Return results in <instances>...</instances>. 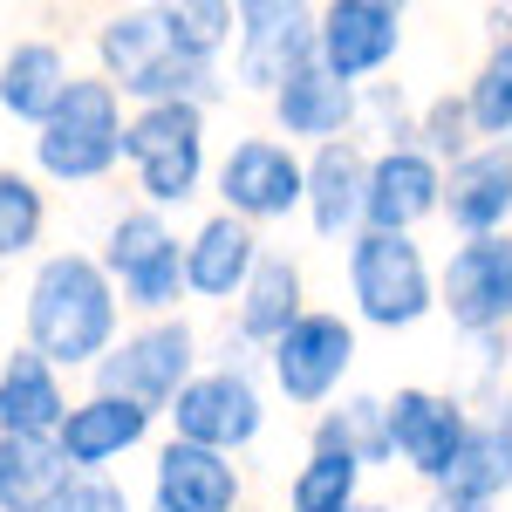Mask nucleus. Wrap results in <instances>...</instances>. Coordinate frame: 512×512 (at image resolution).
Here are the masks:
<instances>
[{"mask_svg":"<svg viewBox=\"0 0 512 512\" xmlns=\"http://www.w3.org/2000/svg\"><path fill=\"white\" fill-rule=\"evenodd\" d=\"M437 308L465 335H499L512 321V233L465 239L437 280Z\"/></svg>","mask_w":512,"mask_h":512,"instance_id":"nucleus-9","label":"nucleus"},{"mask_svg":"<svg viewBox=\"0 0 512 512\" xmlns=\"http://www.w3.org/2000/svg\"><path fill=\"white\" fill-rule=\"evenodd\" d=\"M151 512H158V506H151Z\"/></svg>","mask_w":512,"mask_h":512,"instance_id":"nucleus-38","label":"nucleus"},{"mask_svg":"<svg viewBox=\"0 0 512 512\" xmlns=\"http://www.w3.org/2000/svg\"><path fill=\"white\" fill-rule=\"evenodd\" d=\"M362 178H369V158L362 144H321L315 158L301 164V212L321 239H342L362 233Z\"/></svg>","mask_w":512,"mask_h":512,"instance_id":"nucleus-18","label":"nucleus"},{"mask_svg":"<svg viewBox=\"0 0 512 512\" xmlns=\"http://www.w3.org/2000/svg\"><path fill=\"white\" fill-rule=\"evenodd\" d=\"M492 424H499V437H506V451H512V410H499Z\"/></svg>","mask_w":512,"mask_h":512,"instance_id":"nucleus-36","label":"nucleus"},{"mask_svg":"<svg viewBox=\"0 0 512 512\" xmlns=\"http://www.w3.org/2000/svg\"><path fill=\"white\" fill-rule=\"evenodd\" d=\"M301 315H308V308H301V267L280 260V253H260L253 274H246V287H239V335L274 349Z\"/></svg>","mask_w":512,"mask_h":512,"instance_id":"nucleus-24","label":"nucleus"},{"mask_svg":"<svg viewBox=\"0 0 512 512\" xmlns=\"http://www.w3.org/2000/svg\"><path fill=\"white\" fill-rule=\"evenodd\" d=\"M253 260H260L253 226H239V219L219 212V219H205V226L185 239V294H198V301H239Z\"/></svg>","mask_w":512,"mask_h":512,"instance_id":"nucleus-21","label":"nucleus"},{"mask_svg":"<svg viewBox=\"0 0 512 512\" xmlns=\"http://www.w3.org/2000/svg\"><path fill=\"white\" fill-rule=\"evenodd\" d=\"M355 485H362V465L335 458V451H308V465H301L294 485H287V506L294 512H349Z\"/></svg>","mask_w":512,"mask_h":512,"instance_id":"nucleus-29","label":"nucleus"},{"mask_svg":"<svg viewBox=\"0 0 512 512\" xmlns=\"http://www.w3.org/2000/svg\"><path fill=\"white\" fill-rule=\"evenodd\" d=\"M110 287H123V301L130 308H144V315H164L178 294H185V246L178 233L164 226V212H123L117 226H110V246H103V260H96Z\"/></svg>","mask_w":512,"mask_h":512,"instance_id":"nucleus-7","label":"nucleus"},{"mask_svg":"<svg viewBox=\"0 0 512 512\" xmlns=\"http://www.w3.org/2000/svg\"><path fill=\"white\" fill-rule=\"evenodd\" d=\"M417 137H424L417 151H424L431 164H444V158L458 164L465 151H472V117H465V96H437L431 110H424V123H417Z\"/></svg>","mask_w":512,"mask_h":512,"instance_id":"nucleus-32","label":"nucleus"},{"mask_svg":"<svg viewBox=\"0 0 512 512\" xmlns=\"http://www.w3.org/2000/svg\"><path fill=\"white\" fill-rule=\"evenodd\" d=\"M233 41H239V82L253 89H280V76H294L301 62H315V21L301 7L280 0H246L233 7Z\"/></svg>","mask_w":512,"mask_h":512,"instance_id":"nucleus-15","label":"nucleus"},{"mask_svg":"<svg viewBox=\"0 0 512 512\" xmlns=\"http://www.w3.org/2000/svg\"><path fill=\"white\" fill-rule=\"evenodd\" d=\"M123 158L137 171V192L151 198V212L185 205L205 178V110L192 103H144L123 123Z\"/></svg>","mask_w":512,"mask_h":512,"instance_id":"nucleus-5","label":"nucleus"},{"mask_svg":"<svg viewBox=\"0 0 512 512\" xmlns=\"http://www.w3.org/2000/svg\"><path fill=\"white\" fill-rule=\"evenodd\" d=\"M123 158V96L103 76H69L62 103L35 130V164L62 185H89Z\"/></svg>","mask_w":512,"mask_h":512,"instance_id":"nucleus-3","label":"nucleus"},{"mask_svg":"<svg viewBox=\"0 0 512 512\" xmlns=\"http://www.w3.org/2000/svg\"><path fill=\"white\" fill-rule=\"evenodd\" d=\"M151 478H158V512H239V472L219 451H198V444L171 437Z\"/></svg>","mask_w":512,"mask_h":512,"instance_id":"nucleus-20","label":"nucleus"},{"mask_svg":"<svg viewBox=\"0 0 512 512\" xmlns=\"http://www.w3.org/2000/svg\"><path fill=\"white\" fill-rule=\"evenodd\" d=\"M151 437V410L144 403H123V396H82L69 403V417L55 424V451L69 472H103L117 465L123 451H137Z\"/></svg>","mask_w":512,"mask_h":512,"instance_id":"nucleus-17","label":"nucleus"},{"mask_svg":"<svg viewBox=\"0 0 512 512\" xmlns=\"http://www.w3.org/2000/svg\"><path fill=\"white\" fill-rule=\"evenodd\" d=\"M499 499H478V492H465V485H437L431 492V512H492Z\"/></svg>","mask_w":512,"mask_h":512,"instance_id":"nucleus-34","label":"nucleus"},{"mask_svg":"<svg viewBox=\"0 0 512 512\" xmlns=\"http://www.w3.org/2000/svg\"><path fill=\"white\" fill-rule=\"evenodd\" d=\"M233 7L226 0H171V7H158V35L164 48L178 55V62H198V69H212V55L233 41Z\"/></svg>","mask_w":512,"mask_h":512,"instance_id":"nucleus-26","label":"nucleus"},{"mask_svg":"<svg viewBox=\"0 0 512 512\" xmlns=\"http://www.w3.org/2000/svg\"><path fill=\"white\" fill-rule=\"evenodd\" d=\"M62 417H69L62 376L35 349H14L0 362V437H55Z\"/></svg>","mask_w":512,"mask_h":512,"instance_id":"nucleus-22","label":"nucleus"},{"mask_svg":"<svg viewBox=\"0 0 512 512\" xmlns=\"http://www.w3.org/2000/svg\"><path fill=\"white\" fill-rule=\"evenodd\" d=\"M192 355H198V335L185 321H144L137 335L110 342V355L96 362V396L144 403L158 417V410H171V396L192 383Z\"/></svg>","mask_w":512,"mask_h":512,"instance_id":"nucleus-6","label":"nucleus"},{"mask_svg":"<svg viewBox=\"0 0 512 512\" xmlns=\"http://www.w3.org/2000/svg\"><path fill=\"white\" fill-rule=\"evenodd\" d=\"M171 424H178V444L233 458V451H246L260 437L267 403H260V390L239 369H205V376H192L185 390L171 396Z\"/></svg>","mask_w":512,"mask_h":512,"instance_id":"nucleus-8","label":"nucleus"},{"mask_svg":"<svg viewBox=\"0 0 512 512\" xmlns=\"http://www.w3.org/2000/svg\"><path fill=\"white\" fill-rule=\"evenodd\" d=\"M485 21H492V35H499V41H512V7H492Z\"/></svg>","mask_w":512,"mask_h":512,"instance_id":"nucleus-35","label":"nucleus"},{"mask_svg":"<svg viewBox=\"0 0 512 512\" xmlns=\"http://www.w3.org/2000/svg\"><path fill=\"white\" fill-rule=\"evenodd\" d=\"M349 512H376V506H349Z\"/></svg>","mask_w":512,"mask_h":512,"instance_id":"nucleus-37","label":"nucleus"},{"mask_svg":"<svg viewBox=\"0 0 512 512\" xmlns=\"http://www.w3.org/2000/svg\"><path fill=\"white\" fill-rule=\"evenodd\" d=\"M41 226H48V198L28 171H0V260L35 253Z\"/></svg>","mask_w":512,"mask_h":512,"instance_id":"nucleus-30","label":"nucleus"},{"mask_svg":"<svg viewBox=\"0 0 512 512\" xmlns=\"http://www.w3.org/2000/svg\"><path fill=\"white\" fill-rule=\"evenodd\" d=\"M444 198V164H431L417 144H390L369 158L362 178V233H417Z\"/></svg>","mask_w":512,"mask_h":512,"instance_id":"nucleus-13","label":"nucleus"},{"mask_svg":"<svg viewBox=\"0 0 512 512\" xmlns=\"http://www.w3.org/2000/svg\"><path fill=\"white\" fill-rule=\"evenodd\" d=\"M69 478L55 437H0V512H55Z\"/></svg>","mask_w":512,"mask_h":512,"instance_id":"nucleus-25","label":"nucleus"},{"mask_svg":"<svg viewBox=\"0 0 512 512\" xmlns=\"http://www.w3.org/2000/svg\"><path fill=\"white\" fill-rule=\"evenodd\" d=\"M62 89H69V55L55 48V41H14L7 55H0V110L21 123H48V110L62 103Z\"/></svg>","mask_w":512,"mask_h":512,"instance_id":"nucleus-23","label":"nucleus"},{"mask_svg":"<svg viewBox=\"0 0 512 512\" xmlns=\"http://www.w3.org/2000/svg\"><path fill=\"white\" fill-rule=\"evenodd\" d=\"M274 117L287 137H308V144H342L355 123V89L349 82H335L321 62H301L294 76H280L274 89Z\"/></svg>","mask_w":512,"mask_h":512,"instance_id":"nucleus-19","label":"nucleus"},{"mask_svg":"<svg viewBox=\"0 0 512 512\" xmlns=\"http://www.w3.org/2000/svg\"><path fill=\"white\" fill-rule=\"evenodd\" d=\"M349 294L369 328H417L437 308L431 260L410 233H355L349 239Z\"/></svg>","mask_w":512,"mask_h":512,"instance_id":"nucleus-4","label":"nucleus"},{"mask_svg":"<svg viewBox=\"0 0 512 512\" xmlns=\"http://www.w3.org/2000/svg\"><path fill=\"white\" fill-rule=\"evenodd\" d=\"M315 451H335V458H349V465H383V458H390L383 396H349L342 410H328L315 424Z\"/></svg>","mask_w":512,"mask_h":512,"instance_id":"nucleus-27","label":"nucleus"},{"mask_svg":"<svg viewBox=\"0 0 512 512\" xmlns=\"http://www.w3.org/2000/svg\"><path fill=\"white\" fill-rule=\"evenodd\" d=\"M437 212L465 239L506 233V219H512V137L506 144H485V151H465V158L451 164Z\"/></svg>","mask_w":512,"mask_h":512,"instance_id":"nucleus-16","label":"nucleus"},{"mask_svg":"<svg viewBox=\"0 0 512 512\" xmlns=\"http://www.w3.org/2000/svg\"><path fill=\"white\" fill-rule=\"evenodd\" d=\"M444 485H465L478 499H499V492H506L512 485V451H506V437H499V424H472V437H465V451H458V465H451Z\"/></svg>","mask_w":512,"mask_h":512,"instance_id":"nucleus-31","label":"nucleus"},{"mask_svg":"<svg viewBox=\"0 0 512 512\" xmlns=\"http://www.w3.org/2000/svg\"><path fill=\"white\" fill-rule=\"evenodd\" d=\"M219 198H226V219L239 226L287 219V212H301V158L280 137H246L219 164Z\"/></svg>","mask_w":512,"mask_h":512,"instance_id":"nucleus-12","label":"nucleus"},{"mask_svg":"<svg viewBox=\"0 0 512 512\" xmlns=\"http://www.w3.org/2000/svg\"><path fill=\"white\" fill-rule=\"evenodd\" d=\"M383 424H390V458H403L410 472L431 478V485L451 478L465 437H472L465 403L444 396V390H396L390 403H383Z\"/></svg>","mask_w":512,"mask_h":512,"instance_id":"nucleus-11","label":"nucleus"},{"mask_svg":"<svg viewBox=\"0 0 512 512\" xmlns=\"http://www.w3.org/2000/svg\"><path fill=\"white\" fill-rule=\"evenodd\" d=\"M55 512H130V492H123L117 478H103V472H76L69 485H62Z\"/></svg>","mask_w":512,"mask_h":512,"instance_id":"nucleus-33","label":"nucleus"},{"mask_svg":"<svg viewBox=\"0 0 512 512\" xmlns=\"http://www.w3.org/2000/svg\"><path fill=\"white\" fill-rule=\"evenodd\" d=\"M396 48H403V7H390V0H335L315 14V62L349 89L376 69H390Z\"/></svg>","mask_w":512,"mask_h":512,"instance_id":"nucleus-10","label":"nucleus"},{"mask_svg":"<svg viewBox=\"0 0 512 512\" xmlns=\"http://www.w3.org/2000/svg\"><path fill=\"white\" fill-rule=\"evenodd\" d=\"M355 362V328L342 315H301L274 342V383L287 403H328Z\"/></svg>","mask_w":512,"mask_h":512,"instance_id":"nucleus-14","label":"nucleus"},{"mask_svg":"<svg viewBox=\"0 0 512 512\" xmlns=\"http://www.w3.org/2000/svg\"><path fill=\"white\" fill-rule=\"evenodd\" d=\"M21 321L48 369H96L117 342V287L89 253H48L28 280Z\"/></svg>","mask_w":512,"mask_h":512,"instance_id":"nucleus-1","label":"nucleus"},{"mask_svg":"<svg viewBox=\"0 0 512 512\" xmlns=\"http://www.w3.org/2000/svg\"><path fill=\"white\" fill-rule=\"evenodd\" d=\"M96 55H103V82L117 89V96H137V110L144 103H192L205 110L212 96H219V82L212 69H198V62H178L158 35V7H123L103 21V35H96Z\"/></svg>","mask_w":512,"mask_h":512,"instance_id":"nucleus-2","label":"nucleus"},{"mask_svg":"<svg viewBox=\"0 0 512 512\" xmlns=\"http://www.w3.org/2000/svg\"><path fill=\"white\" fill-rule=\"evenodd\" d=\"M465 117H472V137H492V144L512 137V41H499V48L485 55V69L472 76Z\"/></svg>","mask_w":512,"mask_h":512,"instance_id":"nucleus-28","label":"nucleus"},{"mask_svg":"<svg viewBox=\"0 0 512 512\" xmlns=\"http://www.w3.org/2000/svg\"><path fill=\"white\" fill-rule=\"evenodd\" d=\"M506 355H512V349H506Z\"/></svg>","mask_w":512,"mask_h":512,"instance_id":"nucleus-39","label":"nucleus"}]
</instances>
